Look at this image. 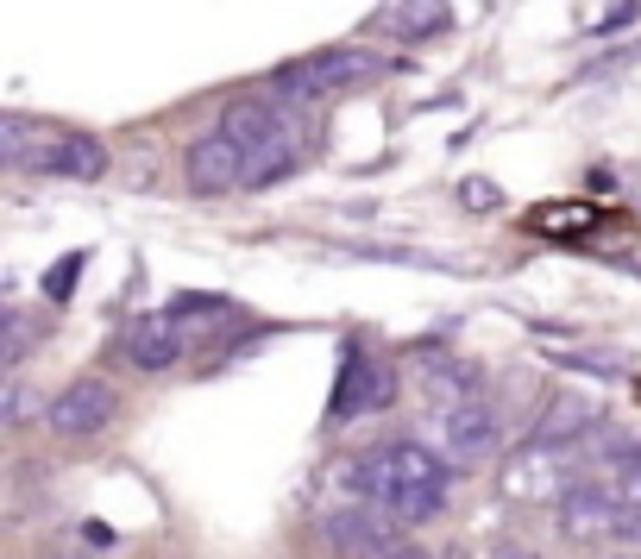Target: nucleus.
<instances>
[{"mask_svg": "<svg viewBox=\"0 0 641 559\" xmlns=\"http://www.w3.org/2000/svg\"><path fill=\"white\" fill-rule=\"evenodd\" d=\"M384 559H428V554H422V547H409V540H396V547H390Z\"/></svg>", "mask_w": 641, "mask_h": 559, "instance_id": "27", "label": "nucleus"}, {"mask_svg": "<svg viewBox=\"0 0 641 559\" xmlns=\"http://www.w3.org/2000/svg\"><path fill=\"white\" fill-rule=\"evenodd\" d=\"M82 540H88L95 554H107V547H114V528H107V522H82Z\"/></svg>", "mask_w": 641, "mask_h": 559, "instance_id": "26", "label": "nucleus"}, {"mask_svg": "<svg viewBox=\"0 0 641 559\" xmlns=\"http://www.w3.org/2000/svg\"><path fill=\"white\" fill-rule=\"evenodd\" d=\"M453 195H460L465 214H497V207H503V189H497L490 177H465L460 189H453Z\"/></svg>", "mask_w": 641, "mask_h": 559, "instance_id": "23", "label": "nucleus"}, {"mask_svg": "<svg viewBox=\"0 0 641 559\" xmlns=\"http://www.w3.org/2000/svg\"><path fill=\"white\" fill-rule=\"evenodd\" d=\"M636 20H641V0H616L610 13H604V20L591 26V38H616L622 26H636Z\"/></svg>", "mask_w": 641, "mask_h": 559, "instance_id": "25", "label": "nucleus"}, {"mask_svg": "<svg viewBox=\"0 0 641 559\" xmlns=\"http://www.w3.org/2000/svg\"><path fill=\"white\" fill-rule=\"evenodd\" d=\"M390 32H396L403 45L447 38V32H453V0H396V7H390Z\"/></svg>", "mask_w": 641, "mask_h": 559, "instance_id": "15", "label": "nucleus"}, {"mask_svg": "<svg viewBox=\"0 0 641 559\" xmlns=\"http://www.w3.org/2000/svg\"><path fill=\"white\" fill-rule=\"evenodd\" d=\"M636 57H641V45H622V51H604V57H597V63H591V70H579V82H604V76H616V70H629Z\"/></svg>", "mask_w": 641, "mask_h": 559, "instance_id": "24", "label": "nucleus"}, {"mask_svg": "<svg viewBox=\"0 0 641 559\" xmlns=\"http://www.w3.org/2000/svg\"><path fill=\"white\" fill-rule=\"evenodd\" d=\"M440 503H447V484H403V490L384 497L396 522H428V515H440Z\"/></svg>", "mask_w": 641, "mask_h": 559, "instance_id": "18", "label": "nucleus"}, {"mask_svg": "<svg viewBox=\"0 0 641 559\" xmlns=\"http://www.w3.org/2000/svg\"><path fill=\"white\" fill-rule=\"evenodd\" d=\"M340 258H378V264H422V271H447V258L422 252V246H365V239H353V246H334Z\"/></svg>", "mask_w": 641, "mask_h": 559, "instance_id": "20", "label": "nucleus"}, {"mask_svg": "<svg viewBox=\"0 0 641 559\" xmlns=\"http://www.w3.org/2000/svg\"><path fill=\"white\" fill-rule=\"evenodd\" d=\"M114 408H120V396H114L107 378H76L70 390H57L51 403H45V421H51V433L82 440V433H102L114 421Z\"/></svg>", "mask_w": 641, "mask_h": 559, "instance_id": "6", "label": "nucleus"}, {"mask_svg": "<svg viewBox=\"0 0 641 559\" xmlns=\"http://www.w3.org/2000/svg\"><path fill=\"white\" fill-rule=\"evenodd\" d=\"M591 428H597V403L579 396V390H560L554 403L541 408V421L529 428V447H579Z\"/></svg>", "mask_w": 641, "mask_h": 559, "instance_id": "11", "label": "nucleus"}, {"mask_svg": "<svg viewBox=\"0 0 641 559\" xmlns=\"http://www.w3.org/2000/svg\"><path fill=\"white\" fill-rule=\"evenodd\" d=\"M554 522L566 528V540H622V534H641V515L610 484H566L560 503H554Z\"/></svg>", "mask_w": 641, "mask_h": 559, "instance_id": "3", "label": "nucleus"}, {"mask_svg": "<svg viewBox=\"0 0 641 559\" xmlns=\"http://www.w3.org/2000/svg\"><path fill=\"white\" fill-rule=\"evenodd\" d=\"M503 447V415L485 403V396H465V403L447 408V453L472 465V459H490Z\"/></svg>", "mask_w": 641, "mask_h": 559, "instance_id": "8", "label": "nucleus"}, {"mask_svg": "<svg viewBox=\"0 0 641 559\" xmlns=\"http://www.w3.org/2000/svg\"><path fill=\"white\" fill-rule=\"evenodd\" d=\"M604 484L641 515V447H616L610 465H604Z\"/></svg>", "mask_w": 641, "mask_h": 559, "instance_id": "19", "label": "nucleus"}, {"mask_svg": "<svg viewBox=\"0 0 641 559\" xmlns=\"http://www.w3.org/2000/svg\"><path fill=\"white\" fill-rule=\"evenodd\" d=\"M302 120L289 114L271 139H258L252 152H246V189H271V182H283L289 170H302Z\"/></svg>", "mask_w": 641, "mask_h": 559, "instance_id": "10", "label": "nucleus"}, {"mask_svg": "<svg viewBox=\"0 0 641 559\" xmlns=\"http://www.w3.org/2000/svg\"><path fill=\"white\" fill-rule=\"evenodd\" d=\"M409 365H415V390H422L428 403L453 408V403H465V396H478V365L453 358L447 346H435V340H415Z\"/></svg>", "mask_w": 641, "mask_h": 559, "instance_id": "7", "label": "nucleus"}, {"mask_svg": "<svg viewBox=\"0 0 641 559\" xmlns=\"http://www.w3.org/2000/svg\"><path fill=\"white\" fill-rule=\"evenodd\" d=\"M321 540L334 547V559H384L396 540H403V522L390 509H371V503H346L321 522Z\"/></svg>", "mask_w": 641, "mask_h": 559, "instance_id": "4", "label": "nucleus"}, {"mask_svg": "<svg viewBox=\"0 0 641 559\" xmlns=\"http://www.w3.org/2000/svg\"><path fill=\"white\" fill-rule=\"evenodd\" d=\"M622 559H641V554H622Z\"/></svg>", "mask_w": 641, "mask_h": 559, "instance_id": "28", "label": "nucleus"}, {"mask_svg": "<svg viewBox=\"0 0 641 559\" xmlns=\"http://www.w3.org/2000/svg\"><path fill=\"white\" fill-rule=\"evenodd\" d=\"M120 346H127V358L139 365V371H170V365L182 358V346H189V333H182L177 314L164 308V314H139Z\"/></svg>", "mask_w": 641, "mask_h": 559, "instance_id": "9", "label": "nucleus"}, {"mask_svg": "<svg viewBox=\"0 0 641 559\" xmlns=\"http://www.w3.org/2000/svg\"><path fill=\"white\" fill-rule=\"evenodd\" d=\"M45 177H63V182H102L107 177V145L95 132H63L45 157Z\"/></svg>", "mask_w": 641, "mask_h": 559, "instance_id": "13", "label": "nucleus"}, {"mask_svg": "<svg viewBox=\"0 0 641 559\" xmlns=\"http://www.w3.org/2000/svg\"><path fill=\"white\" fill-rule=\"evenodd\" d=\"M283 120H289V107H283L277 95H239V102H227V114H221V127H227L246 152H252L258 139H271Z\"/></svg>", "mask_w": 641, "mask_h": 559, "instance_id": "14", "label": "nucleus"}, {"mask_svg": "<svg viewBox=\"0 0 641 559\" xmlns=\"http://www.w3.org/2000/svg\"><path fill=\"white\" fill-rule=\"evenodd\" d=\"M82 271H88V252H63L45 271V302H70L76 296V283H82Z\"/></svg>", "mask_w": 641, "mask_h": 559, "instance_id": "21", "label": "nucleus"}, {"mask_svg": "<svg viewBox=\"0 0 641 559\" xmlns=\"http://www.w3.org/2000/svg\"><path fill=\"white\" fill-rule=\"evenodd\" d=\"M597 221H604V214H597V202H547V207H535V214H529V227L541 233V239H585V233H597Z\"/></svg>", "mask_w": 641, "mask_h": 559, "instance_id": "16", "label": "nucleus"}, {"mask_svg": "<svg viewBox=\"0 0 641 559\" xmlns=\"http://www.w3.org/2000/svg\"><path fill=\"white\" fill-rule=\"evenodd\" d=\"M365 76H378V57L365 45H328V51H308L296 63H283L271 76V95L277 102H321V95H340V88H353Z\"/></svg>", "mask_w": 641, "mask_h": 559, "instance_id": "2", "label": "nucleus"}, {"mask_svg": "<svg viewBox=\"0 0 641 559\" xmlns=\"http://www.w3.org/2000/svg\"><path fill=\"white\" fill-rule=\"evenodd\" d=\"M396 390H403L396 365H390V358H378L365 340H346V346H340L334 396H328V421H334V428H346V421H365V415H384V408L396 403Z\"/></svg>", "mask_w": 641, "mask_h": 559, "instance_id": "1", "label": "nucleus"}, {"mask_svg": "<svg viewBox=\"0 0 641 559\" xmlns=\"http://www.w3.org/2000/svg\"><path fill=\"white\" fill-rule=\"evenodd\" d=\"M32 333H38V321H32L26 308H7V365H13V371H20V365H26V353L38 346Z\"/></svg>", "mask_w": 641, "mask_h": 559, "instance_id": "22", "label": "nucleus"}, {"mask_svg": "<svg viewBox=\"0 0 641 559\" xmlns=\"http://www.w3.org/2000/svg\"><path fill=\"white\" fill-rule=\"evenodd\" d=\"M70 127H51V120H32V114H0V157L7 170H45L51 145Z\"/></svg>", "mask_w": 641, "mask_h": 559, "instance_id": "12", "label": "nucleus"}, {"mask_svg": "<svg viewBox=\"0 0 641 559\" xmlns=\"http://www.w3.org/2000/svg\"><path fill=\"white\" fill-rule=\"evenodd\" d=\"M182 170H189L195 195H233V189H246V145L227 127H214L182 152Z\"/></svg>", "mask_w": 641, "mask_h": 559, "instance_id": "5", "label": "nucleus"}, {"mask_svg": "<svg viewBox=\"0 0 641 559\" xmlns=\"http://www.w3.org/2000/svg\"><path fill=\"white\" fill-rule=\"evenodd\" d=\"M547 358H554L560 371H585V378H629V358L610 353V346H604V353H597V346H560V353L547 346Z\"/></svg>", "mask_w": 641, "mask_h": 559, "instance_id": "17", "label": "nucleus"}]
</instances>
